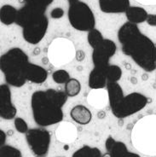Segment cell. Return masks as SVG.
Here are the masks:
<instances>
[{
  "mask_svg": "<svg viewBox=\"0 0 156 157\" xmlns=\"http://www.w3.org/2000/svg\"><path fill=\"white\" fill-rule=\"evenodd\" d=\"M118 39L123 54L145 72L156 70V45L143 34L137 24L125 22L118 31Z\"/></svg>",
  "mask_w": 156,
  "mask_h": 157,
  "instance_id": "6da1fadb",
  "label": "cell"
},
{
  "mask_svg": "<svg viewBox=\"0 0 156 157\" xmlns=\"http://www.w3.org/2000/svg\"><path fill=\"white\" fill-rule=\"evenodd\" d=\"M67 98L65 91L55 89L34 91L31 97V108L36 124L45 127L63 121V108Z\"/></svg>",
  "mask_w": 156,
  "mask_h": 157,
  "instance_id": "7a4b0ae2",
  "label": "cell"
},
{
  "mask_svg": "<svg viewBox=\"0 0 156 157\" xmlns=\"http://www.w3.org/2000/svg\"><path fill=\"white\" fill-rule=\"evenodd\" d=\"M107 90L108 92L110 109L118 119H124L137 114L151 102L150 98L140 92H131L125 96L119 83L108 82Z\"/></svg>",
  "mask_w": 156,
  "mask_h": 157,
  "instance_id": "3957f363",
  "label": "cell"
},
{
  "mask_svg": "<svg viewBox=\"0 0 156 157\" xmlns=\"http://www.w3.org/2000/svg\"><path fill=\"white\" fill-rule=\"evenodd\" d=\"M16 23L22 28L24 40L31 44L40 43L49 28L45 11L27 4L18 10Z\"/></svg>",
  "mask_w": 156,
  "mask_h": 157,
  "instance_id": "277c9868",
  "label": "cell"
},
{
  "mask_svg": "<svg viewBox=\"0 0 156 157\" xmlns=\"http://www.w3.org/2000/svg\"><path fill=\"white\" fill-rule=\"evenodd\" d=\"M27 53L19 47L10 49L0 57V70L9 86L22 87L28 81L27 72L29 65Z\"/></svg>",
  "mask_w": 156,
  "mask_h": 157,
  "instance_id": "5b68a950",
  "label": "cell"
},
{
  "mask_svg": "<svg viewBox=\"0 0 156 157\" xmlns=\"http://www.w3.org/2000/svg\"><path fill=\"white\" fill-rule=\"evenodd\" d=\"M131 143L141 153L156 155V114H149L136 122L131 131Z\"/></svg>",
  "mask_w": 156,
  "mask_h": 157,
  "instance_id": "8992f818",
  "label": "cell"
},
{
  "mask_svg": "<svg viewBox=\"0 0 156 157\" xmlns=\"http://www.w3.org/2000/svg\"><path fill=\"white\" fill-rule=\"evenodd\" d=\"M75 45L70 39L59 37L51 41L48 49L47 55L49 63L55 67H63L71 63L76 56Z\"/></svg>",
  "mask_w": 156,
  "mask_h": 157,
  "instance_id": "52a82bcc",
  "label": "cell"
},
{
  "mask_svg": "<svg viewBox=\"0 0 156 157\" xmlns=\"http://www.w3.org/2000/svg\"><path fill=\"white\" fill-rule=\"evenodd\" d=\"M67 16L71 26L78 31L90 32L95 28V15L90 6L83 1L78 0L70 4Z\"/></svg>",
  "mask_w": 156,
  "mask_h": 157,
  "instance_id": "ba28073f",
  "label": "cell"
},
{
  "mask_svg": "<svg viewBox=\"0 0 156 157\" xmlns=\"http://www.w3.org/2000/svg\"><path fill=\"white\" fill-rule=\"evenodd\" d=\"M29 149L35 157H46L51 143V135L44 128H32L26 133Z\"/></svg>",
  "mask_w": 156,
  "mask_h": 157,
  "instance_id": "9c48e42d",
  "label": "cell"
},
{
  "mask_svg": "<svg viewBox=\"0 0 156 157\" xmlns=\"http://www.w3.org/2000/svg\"><path fill=\"white\" fill-rule=\"evenodd\" d=\"M117 51V45L113 40L104 39L101 44L93 49L92 52V63L94 67L106 68L109 65L110 59L115 55Z\"/></svg>",
  "mask_w": 156,
  "mask_h": 157,
  "instance_id": "30bf717a",
  "label": "cell"
},
{
  "mask_svg": "<svg viewBox=\"0 0 156 157\" xmlns=\"http://www.w3.org/2000/svg\"><path fill=\"white\" fill-rule=\"evenodd\" d=\"M17 109L12 102L11 90L8 84L0 85V117L6 121L15 119Z\"/></svg>",
  "mask_w": 156,
  "mask_h": 157,
  "instance_id": "8fae6325",
  "label": "cell"
},
{
  "mask_svg": "<svg viewBox=\"0 0 156 157\" xmlns=\"http://www.w3.org/2000/svg\"><path fill=\"white\" fill-rule=\"evenodd\" d=\"M105 148L111 157H141L138 154L131 152L125 143L116 141L111 136L106 140Z\"/></svg>",
  "mask_w": 156,
  "mask_h": 157,
  "instance_id": "7c38bea8",
  "label": "cell"
},
{
  "mask_svg": "<svg viewBox=\"0 0 156 157\" xmlns=\"http://www.w3.org/2000/svg\"><path fill=\"white\" fill-rule=\"evenodd\" d=\"M101 12L106 14L125 13L131 6L130 0H98Z\"/></svg>",
  "mask_w": 156,
  "mask_h": 157,
  "instance_id": "4fadbf2b",
  "label": "cell"
},
{
  "mask_svg": "<svg viewBox=\"0 0 156 157\" xmlns=\"http://www.w3.org/2000/svg\"><path fill=\"white\" fill-rule=\"evenodd\" d=\"M55 137L62 143H73L77 137V128L71 122L62 121L55 130Z\"/></svg>",
  "mask_w": 156,
  "mask_h": 157,
  "instance_id": "5bb4252c",
  "label": "cell"
},
{
  "mask_svg": "<svg viewBox=\"0 0 156 157\" xmlns=\"http://www.w3.org/2000/svg\"><path fill=\"white\" fill-rule=\"evenodd\" d=\"M87 102L95 109H101L109 103L108 92L105 89H93L87 95Z\"/></svg>",
  "mask_w": 156,
  "mask_h": 157,
  "instance_id": "9a60e30c",
  "label": "cell"
},
{
  "mask_svg": "<svg viewBox=\"0 0 156 157\" xmlns=\"http://www.w3.org/2000/svg\"><path fill=\"white\" fill-rule=\"evenodd\" d=\"M88 85L91 90L104 89L108 85V78L106 75L105 68L94 67L89 75Z\"/></svg>",
  "mask_w": 156,
  "mask_h": 157,
  "instance_id": "2e32d148",
  "label": "cell"
},
{
  "mask_svg": "<svg viewBox=\"0 0 156 157\" xmlns=\"http://www.w3.org/2000/svg\"><path fill=\"white\" fill-rule=\"evenodd\" d=\"M70 116L74 121L83 126L90 124L92 121V114L90 110L81 104L76 105L71 109Z\"/></svg>",
  "mask_w": 156,
  "mask_h": 157,
  "instance_id": "e0dca14e",
  "label": "cell"
},
{
  "mask_svg": "<svg viewBox=\"0 0 156 157\" xmlns=\"http://www.w3.org/2000/svg\"><path fill=\"white\" fill-rule=\"evenodd\" d=\"M48 78V72L42 66H39L34 63H29L27 72L28 81L33 84H43Z\"/></svg>",
  "mask_w": 156,
  "mask_h": 157,
  "instance_id": "ac0fdd59",
  "label": "cell"
},
{
  "mask_svg": "<svg viewBox=\"0 0 156 157\" xmlns=\"http://www.w3.org/2000/svg\"><path fill=\"white\" fill-rule=\"evenodd\" d=\"M125 16L129 22L134 24L143 23L146 21L148 14L146 10L139 6H130L125 11Z\"/></svg>",
  "mask_w": 156,
  "mask_h": 157,
  "instance_id": "d6986e66",
  "label": "cell"
},
{
  "mask_svg": "<svg viewBox=\"0 0 156 157\" xmlns=\"http://www.w3.org/2000/svg\"><path fill=\"white\" fill-rule=\"evenodd\" d=\"M18 10L14 6L5 4L0 9V21L1 23L6 26H10L16 23Z\"/></svg>",
  "mask_w": 156,
  "mask_h": 157,
  "instance_id": "ffe728a7",
  "label": "cell"
},
{
  "mask_svg": "<svg viewBox=\"0 0 156 157\" xmlns=\"http://www.w3.org/2000/svg\"><path fill=\"white\" fill-rule=\"evenodd\" d=\"M101 152L97 147H90L84 145L80 149L76 150L72 157H101Z\"/></svg>",
  "mask_w": 156,
  "mask_h": 157,
  "instance_id": "44dd1931",
  "label": "cell"
},
{
  "mask_svg": "<svg viewBox=\"0 0 156 157\" xmlns=\"http://www.w3.org/2000/svg\"><path fill=\"white\" fill-rule=\"evenodd\" d=\"M81 90V84L77 78H71L65 84V92L68 98H74L80 93Z\"/></svg>",
  "mask_w": 156,
  "mask_h": 157,
  "instance_id": "7402d4cb",
  "label": "cell"
},
{
  "mask_svg": "<svg viewBox=\"0 0 156 157\" xmlns=\"http://www.w3.org/2000/svg\"><path fill=\"white\" fill-rule=\"evenodd\" d=\"M105 71L107 78H108V83H118V81L120 80L122 77V69L118 65H113V64L110 65L109 64L105 68Z\"/></svg>",
  "mask_w": 156,
  "mask_h": 157,
  "instance_id": "603a6c76",
  "label": "cell"
},
{
  "mask_svg": "<svg viewBox=\"0 0 156 157\" xmlns=\"http://www.w3.org/2000/svg\"><path fill=\"white\" fill-rule=\"evenodd\" d=\"M103 39H104L103 36L98 29L94 28L92 30H90V32H88L87 41H88V44H90V46L92 49L96 48L99 44H101Z\"/></svg>",
  "mask_w": 156,
  "mask_h": 157,
  "instance_id": "cb8c5ba5",
  "label": "cell"
},
{
  "mask_svg": "<svg viewBox=\"0 0 156 157\" xmlns=\"http://www.w3.org/2000/svg\"><path fill=\"white\" fill-rule=\"evenodd\" d=\"M0 157H22V154L16 147L4 145L0 148Z\"/></svg>",
  "mask_w": 156,
  "mask_h": 157,
  "instance_id": "d4e9b609",
  "label": "cell"
},
{
  "mask_svg": "<svg viewBox=\"0 0 156 157\" xmlns=\"http://www.w3.org/2000/svg\"><path fill=\"white\" fill-rule=\"evenodd\" d=\"M52 78L56 84H66L70 79L69 73L65 69H57L52 74Z\"/></svg>",
  "mask_w": 156,
  "mask_h": 157,
  "instance_id": "484cf974",
  "label": "cell"
},
{
  "mask_svg": "<svg viewBox=\"0 0 156 157\" xmlns=\"http://www.w3.org/2000/svg\"><path fill=\"white\" fill-rule=\"evenodd\" d=\"M54 0H25L26 4L33 8L39 9L44 11H46L47 7L52 4Z\"/></svg>",
  "mask_w": 156,
  "mask_h": 157,
  "instance_id": "4316f807",
  "label": "cell"
},
{
  "mask_svg": "<svg viewBox=\"0 0 156 157\" xmlns=\"http://www.w3.org/2000/svg\"><path fill=\"white\" fill-rule=\"evenodd\" d=\"M14 125L16 131L21 134H26L28 132V125L26 121L21 117H16L14 119Z\"/></svg>",
  "mask_w": 156,
  "mask_h": 157,
  "instance_id": "83f0119b",
  "label": "cell"
},
{
  "mask_svg": "<svg viewBox=\"0 0 156 157\" xmlns=\"http://www.w3.org/2000/svg\"><path fill=\"white\" fill-rule=\"evenodd\" d=\"M65 14V12L62 8H55L53 9L51 12V17L52 19H61L63 17Z\"/></svg>",
  "mask_w": 156,
  "mask_h": 157,
  "instance_id": "f1b7e54d",
  "label": "cell"
},
{
  "mask_svg": "<svg viewBox=\"0 0 156 157\" xmlns=\"http://www.w3.org/2000/svg\"><path fill=\"white\" fill-rule=\"evenodd\" d=\"M146 21H147V23L149 26H151V27H156V15L148 14Z\"/></svg>",
  "mask_w": 156,
  "mask_h": 157,
  "instance_id": "f546056e",
  "label": "cell"
},
{
  "mask_svg": "<svg viewBox=\"0 0 156 157\" xmlns=\"http://www.w3.org/2000/svg\"><path fill=\"white\" fill-rule=\"evenodd\" d=\"M76 60L78 62H82L86 59V53L82 51V50H78L76 52V56H75Z\"/></svg>",
  "mask_w": 156,
  "mask_h": 157,
  "instance_id": "4dcf8cb0",
  "label": "cell"
},
{
  "mask_svg": "<svg viewBox=\"0 0 156 157\" xmlns=\"http://www.w3.org/2000/svg\"><path fill=\"white\" fill-rule=\"evenodd\" d=\"M6 141V134L3 130H0V147L5 145Z\"/></svg>",
  "mask_w": 156,
  "mask_h": 157,
  "instance_id": "1f68e13d",
  "label": "cell"
},
{
  "mask_svg": "<svg viewBox=\"0 0 156 157\" xmlns=\"http://www.w3.org/2000/svg\"><path fill=\"white\" fill-rule=\"evenodd\" d=\"M139 4L144 5H150V4H156V0H136Z\"/></svg>",
  "mask_w": 156,
  "mask_h": 157,
  "instance_id": "d6a6232c",
  "label": "cell"
},
{
  "mask_svg": "<svg viewBox=\"0 0 156 157\" xmlns=\"http://www.w3.org/2000/svg\"><path fill=\"white\" fill-rule=\"evenodd\" d=\"M97 116L100 119H103V118L105 117V113L104 112H100V113H98Z\"/></svg>",
  "mask_w": 156,
  "mask_h": 157,
  "instance_id": "836d02e7",
  "label": "cell"
},
{
  "mask_svg": "<svg viewBox=\"0 0 156 157\" xmlns=\"http://www.w3.org/2000/svg\"><path fill=\"white\" fill-rule=\"evenodd\" d=\"M143 80H148V75H146V74H144V75H143Z\"/></svg>",
  "mask_w": 156,
  "mask_h": 157,
  "instance_id": "e575fe53",
  "label": "cell"
},
{
  "mask_svg": "<svg viewBox=\"0 0 156 157\" xmlns=\"http://www.w3.org/2000/svg\"><path fill=\"white\" fill-rule=\"evenodd\" d=\"M131 83H133V84H137V78H131Z\"/></svg>",
  "mask_w": 156,
  "mask_h": 157,
  "instance_id": "d590c367",
  "label": "cell"
},
{
  "mask_svg": "<svg viewBox=\"0 0 156 157\" xmlns=\"http://www.w3.org/2000/svg\"><path fill=\"white\" fill-rule=\"evenodd\" d=\"M78 0H68V2H69V4H73L74 3H76V2H78Z\"/></svg>",
  "mask_w": 156,
  "mask_h": 157,
  "instance_id": "8d00e7d4",
  "label": "cell"
},
{
  "mask_svg": "<svg viewBox=\"0 0 156 157\" xmlns=\"http://www.w3.org/2000/svg\"><path fill=\"white\" fill-rule=\"evenodd\" d=\"M101 157H111V155H110V154L108 153V152H107V153L104 154Z\"/></svg>",
  "mask_w": 156,
  "mask_h": 157,
  "instance_id": "74e56055",
  "label": "cell"
},
{
  "mask_svg": "<svg viewBox=\"0 0 156 157\" xmlns=\"http://www.w3.org/2000/svg\"><path fill=\"white\" fill-rule=\"evenodd\" d=\"M35 54H37V55H39V49L38 48V49H36L35 50Z\"/></svg>",
  "mask_w": 156,
  "mask_h": 157,
  "instance_id": "f35d334b",
  "label": "cell"
},
{
  "mask_svg": "<svg viewBox=\"0 0 156 157\" xmlns=\"http://www.w3.org/2000/svg\"><path fill=\"white\" fill-rule=\"evenodd\" d=\"M155 45H156V44H155Z\"/></svg>",
  "mask_w": 156,
  "mask_h": 157,
  "instance_id": "ab89813d",
  "label": "cell"
}]
</instances>
